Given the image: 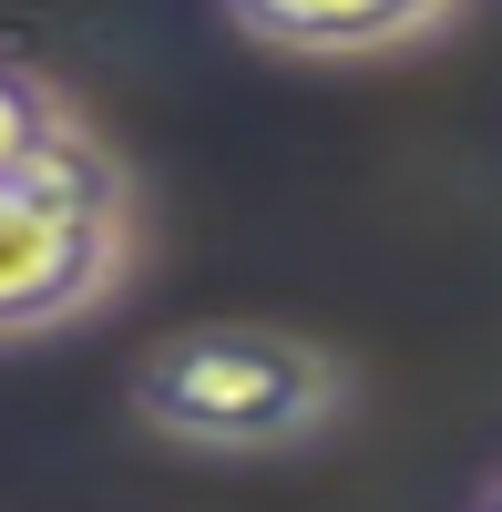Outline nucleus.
<instances>
[{
	"label": "nucleus",
	"mask_w": 502,
	"mask_h": 512,
	"mask_svg": "<svg viewBox=\"0 0 502 512\" xmlns=\"http://www.w3.org/2000/svg\"><path fill=\"white\" fill-rule=\"evenodd\" d=\"M236 41H257L277 62H318V72H369L431 41L472 11V0H216Z\"/></svg>",
	"instance_id": "obj_3"
},
{
	"label": "nucleus",
	"mask_w": 502,
	"mask_h": 512,
	"mask_svg": "<svg viewBox=\"0 0 502 512\" xmlns=\"http://www.w3.org/2000/svg\"><path fill=\"white\" fill-rule=\"evenodd\" d=\"M72 134H82V113H72L62 82H41V72H21V62H0V175L41 164L52 144H72Z\"/></svg>",
	"instance_id": "obj_4"
},
{
	"label": "nucleus",
	"mask_w": 502,
	"mask_h": 512,
	"mask_svg": "<svg viewBox=\"0 0 502 512\" xmlns=\"http://www.w3.org/2000/svg\"><path fill=\"white\" fill-rule=\"evenodd\" d=\"M472 512H502V472H492V482H482V492H472Z\"/></svg>",
	"instance_id": "obj_5"
},
{
	"label": "nucleus",
	"mask_w": 502,
	"mask_h": 512,
	"mask_svg": "<svg viewBox=\"0 0 502 512\" xmlns=\"http://www.w3.org/2000/svg\"><path fill=\"white\" fill-rule=\"evenodd\" d=\"M123 277H134V175L93 134L0 175V349L103 318Z\"/></svg>",
	"instance_id": "obj_2"
},
{
	"label": "nucleus",
	"mask_w": 502,
	"mask_h": 512,
	"mask_svg": "<svg viewBox=\"0 0 502 512\" xmlns=\"http://www.w3.org/2000/svg\"><path fill=\"white\" fill-rule=\"evenodd\" d=\"M123 410L164 451H195V461H287V451H318L359 410V369L328 338L277 318H195L134 359Z\"/></svg>",
	"instance_id": "obj_1"
}]
</instances>
